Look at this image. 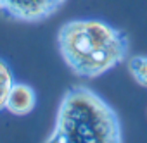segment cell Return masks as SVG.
Segmentation results:
<instances>
[{
  "label": "cell",
  "mask_w": 147,
  "mask_h": 143,
  "mask_svg": "<svg viewBox=\"0 0 147 143\" xmlns=\"http://www.w3.org/2000/svg\"><path fill=\"white\" fill-rule=\"evenodd\" d=\"M59 48L67 65L80 76H99L126 55V38L100 21H71L59 31Z\"/></svg>",
  "instance_id": "obj_1"
},
{
  "label": "cell",
  "mask_w": 147,
  "mask_h": 143,
  "mask_svg": "<svg viewBox=\"0 0 147 143\" xmlns=\"http://www.w3.org/2000/svg\"><path fill=\"white\" fill-rule=\"evenodd\" d=\"M49 141L118 143L121 128L109 105L87 88H73L62 100L57 126Z\"/></svg>",
  "instance_id": "obj_2"
},
{
  "label": "cell",
  "mask_w": 147,
  "mask_h": 143,
  "mask_svg": "<svg viewBox=\"0 0 147 143\" xmlns=\"http://www.w3.org/2000/svg\"><path fill=\"white\" fill-rule=\"evenodd\" d=\"M35 107V92L28 85L16 83L11 88L5 109L14 116H26Z\"/></svg>",
  "instance_id": "obj_3"
},
{
  "label": "cell",
  "mask_w": 147,
  "mask_h": 143,
  "mask_svg": "<svg viewBox=\"0 0 147 143\" xmlns=\"http://www.w3.org/2000/svg\"><path fill=\"white\" fill-rule=\"evenodd\" d=\"M12 85H14V80H12L11 69L7 67V64L2 59H0V110L5 109V104H7Z\"/></svg>",
  "instance_id": "obj_4"
},
{
  "label": "cell",
  "mask_w": 147,
  "mask_h": 143,
  "mask_svg": "<svg viewBox=\"0 0 147 143\" xmlns=\"http://www.w3.org/2000/svg\"><path fill=\"white\" fill-rule=\"evenodd\" d=\"M130 73L138 85L147 86V57H133L130 60Z\"/></svg>",
  "instance_id": "obj_5"
}]
</instances>
